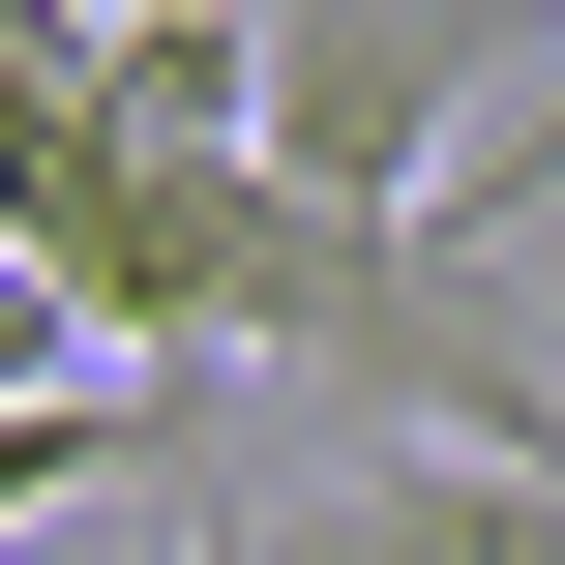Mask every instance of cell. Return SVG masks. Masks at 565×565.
Instances as JSON below:
<instances>
[{
  "label": "cell",
  "instance_id": "cell-1",
  "mask_svg": "<svg viewBox=\"0 0 565 565\" xmlns=\"http://www.w3.org/2000/svg\"><path fill=\"white\" fill-rule=\"evenodd\" d=\"M507 119V0H238V149L298 209H417Z\"/></svg>",
  "mask_w": 565,
  "mask_h": 565
},
{
  "label": "cell",
  "instance_id": "cell-2",
  "mask_svg": "<svg viewBox=\"0 0 565 565\" xmlns=\"http://www.w3.org/2000/svg\"><path fill=\"white\" fill-rule=\"evenodd\" d=\"M209 565H565V447H358V477H268Z\"/></svg>",
  "mask_w": 565,
  "mask_h": 565
},
{
  "label": "cell",
  "instance_id": "cell-3",
  "mask_svg": "<svg viewBox=\"0 0 565 565\" xmlns=\"http://www.w3.org/2000/svg\"><path fill=\"white\" fill-rule=\"evenodd\" d=\"M119 447H149V417H119V387H0V536H30V507H89V477H119Z\"/></svg>",
  "mask_w": 565,
  "mask_h": 565
},
{
  "label": "cell",
  "instance_id": "cell-4",
  "mask_svg": "<svg viewBox=\"0 0 565 565\" xmlns=\"http://www.w3.org/2000/svg\"><path fill=\"white\" fill-rule=\"evenodd\" d=\"M0 387H119V358H89V298H60L30 238H0Z\"/></svg>",
  "mask_w": 565,
  "mask_h": 565
},
{
  "label": "cell",
  "instance_id": "cell-5",
  "mask_svg": "<svg viewBox=\"0 0 565 565\" xmlns=\"http://www.w3.org/2000/svg\"><path fill=\"white\" fill-rule=\"evenodd\" d=\"M179 565H209V536H179Z\"/></svg>",
  "mask_w": 565,
  "mask_h": 565
}]
</instances>
